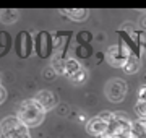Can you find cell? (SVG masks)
<instances>
[{
	"instance_id": "obj_1",
	"label": "cell",
	"mask_w": 146,
	"mask_h": 138,
	"mask_svg": "<svg viewBox=\"0 0 146 138\" xmlns=\"http://www.w3.org/2000/svg\"><path fill=\"white\" fill-rule=\"evenodd\" d=\"M16 117L20 119L21 122L25 123L26 127H37L44 122L46 119V109L34 99H23L16 107Z\"/></svg>"
},
{
	"instance_id": "obj_2",
	"label": "cell",
	"mask_w": 146,
	"mask_h": 138,
	"mask_svg": "<svg viewBox=\"0 0 146 138\" xmlns=\"http://www.w3.org/2000/svg\"><path fill=\"white\" fill-rule=\"evenodd\" d=\"M0 138H31L29 127L16 115H8L0 122Z\"/></svg>"
},
{
	"instance_id": "obj_3",
	"label": "cell",
	"mask_w": 146,
	"mask_h": 138,
	"mask_svg": "<svg viewBox=\"0 0 146 138\" xmlns=\"http://www.w3.org/2000/svg\"><path fill=\"white\" fill-rule=\"evenodd\" d=\"M106 94L109 98V101L112 102H120L127 94V85L125 81L119 80V78H114L110 80L107 85H106Z\"/></svg>"
},
{
	"instance_id": "obj_4",
	"label": "cell",
	"mask_w": 146,
	"mask_h": 138,
	"mask_svg": "<svg viewBox=\"0 0 146 138\" xmlns=\"http://www.w3.org/2000/svg\"><path fill=\"white\" fill-rule=\"evenodd\" d=\"M107 130H109V122H106L104 119H101L99 115L93 117V119H89L88 122H86V132H88V135H93L96 138L107 133Z\"/></svg>"
},
{
	"instance_id": "obj_5",
	"label": "cell",
	"mask_w": 146,
	"mask_h": 138,
	"mask_svg": "<svg viewBox=\"0 0 146 138\" xmlns=\"http://www.w3.org/2000/svg\"><path fill=\"white\" fill-rule=\"evenodd\" d=\"M106 57H107L109 65H112L115 68H122L127 62V58L123 57V52H122V46H119V44L110 46V47L107 49V55H106Z\"/></svg>"
},
{
	"instance_id": "obj_6",
	"label": "cell",
	"mask_w": 146,
	"mask_h": 138,
	"mask_svg": "<svg viewBox=\"0 0 146 138\" xmlns=\"http://www.w3.org/2000/svg\"><path fill=\"white\" fill-rule=\"evenodd\" d=\"M34 99L46 109V112L52 111L54 107L57 106V98H55V94H54L52 91H49V90L37 91L36 96H34Z\"/></svg>"
},
{
	"instance_id": "obj_7",
	"label": "cell",
	"mask_w": 146,
	"mask_h": 138,
	"mask_svg": "<svg viewBox=\"0 0 146 138\" xmlns=\"http://www.w3.org/2000/svg\"><path fill=\"white\" fill-rule=\"evenodd\" d=\"M122 70L125 72L127 75H133L136 73L138 70H140V58H138V55H135V54H131L130 57L127 58L125 65L122 67Z\"/></svg>"
},
{
	"instance_id": "obj_8",
	"label": "cell",
	"mask_w": 146,
	"mask_h": 138,
	"mask_svg": "<svg viewBox=\"0 0 146 138\" xmlns=\"http://www.w3.org/2000/svg\"><path fill=\"white\" fill-rule=\"evenodd\" d=\"M81 68L83 67L76 58H65V76L72 78L73 75H76Z\"/></svg>"
},
{
	"instance_id": "obj_9",
	"label": "cell",
	"mask_w": 146,
	"mask_h": 138,
	"mask_svg": "<svg viewBox=\"0 0 146 138\" xmlns=\"http://www.w3.org/2000/svg\"><path fill=\"white\" fill-rule=\"evenodd\" d=\"M67 16L73 21H83L84 18L88 16V10H84V8H70V10L65 11Z\"/></svg>"
},
{
	"instance_id": "obj_10",
	"label": "cell",
	"mask_w": 146,
	"mask_h": 138,
	"mask_svg": "<svg viewBox=\"0 0 146 138\" xmlns=\"http://www.w3.org/2000/svg\"><path fill=\"white\" fill-rule=\"evenodd\" d=\"M50 67H52V70L57 75H63V76H65V58L63 57L55 55V57L52 58V62H50Z\"/></svg>"
},
{
	"instance_id": "obj_11",
	"label": "cell",
	"mask_w": 146,
	"mask_h": 138,
	"mask_svg": "<svg viewBox=\"0 0 146 138\" xmlns=\"http://www.w3.org/2000/svg\"><path fill=\"white\" fill-rule=\"evenodd\" d=\"M18 20V11L15 10H5V11H0V21L5 23V25H11Z\"/></svg>"
},
{
	"instance_id": "obj_12",
	"label": "cell",
	"mask_w": 146,
	"mask_h": 138,
	"mask_svg": "<svg viewBox=\"0 0 146 138\" xmlns=\"http://www.w3.org/2000/svg\"><path fill=\"white\" fill-rule=\"evenodd\" d=\"M86 78H88V72H86V68L83 67L78 73L73 75L72 78H70V81H72V83H75V85H81V83H84V81H86Z\"/></svg>"
},
{
	"instance_id": "obj_13",
	"label": "cell",
	"mask_w": 146,
	"mask_h": 138,
	"mask_svg": "<svg viewBox=\"0 0 146 138\" xmlns=\"http://www.w3.org/2000/svg\"><path fill=\"white\" fill-rule=\"evenodd\" d=\"M135 114L138 115V119H146V102L136 101V104H135Z\"/></svg>"
},
{
	"instance_id": "obj_14",
	"label": "cell",
	"mask_w": 146,
	"mask_h": 138,
	"mask_svg": "<svg viewBox=\"0 0 146 138\" xmlns=\"http://www.w3.org/2000/svg\"><path fill=\"white\" fill-rule=\"evenodd\" d=\"M99 117L101 119H104L106 122H112V120H114L115 119V112H110V111H104V112H101L99 114Z\"/></svg>"
},
{
	"instance_id": "obj_15",
	"label": "cell",
	"mask_w": 146,
	"mask_h": 138,
	"mask_svg": "<svg viewBox=\"0 0 146 138\" xmlns=\"http://www.w3.org/2000/svg\"><path fill=\"white\" fill-rule=\"evenodd\" d=\"M138 101L146 102V86H141L138 90Z\"/></svg>"
},
{
	"instance_id": "obj_16",
	"label": "cell",
	"mask_w": 146,
	"mask_h": 138,
	"mask_svg": "<svg viewBox=\"0 0 146 138\" xmlns=\"http://www.w3.org/2000/svg\"><path fill=\"white\" fill-rule=\"evenodd\" d=\"M5 99H7V90L0 85V104H3V102H5Z\"/></svg>"
},
{
	"instance_id": "obj_17",
	"label": "cell",
	"mask_w": 146,
	"mask_h": 138,
	"mask_svg": "<svg viewBox=\"0 0 146 138\" xmlns=\"http://www.w3.org/2000/svg\"><path fill=\"white\" fill-rule=\"evenodd\" d=\"M140 26H141V29H146V13L140 18Z\"/></svg>"
},
{
	"instance_id": "obj_18",
	"label": "cell",
	"mask_w": 146,
	"mask_h": 138,
	"mask_svg": "<svg viewBox=\"0 0 146 138\" xmlns=\"http://www.w3.org/2000/svg\"><path fill=\"white\" fill-rule=\"evenodd\" d=\"M0 80H2V75H0Z\"/></svg>"
}]
</instances>
